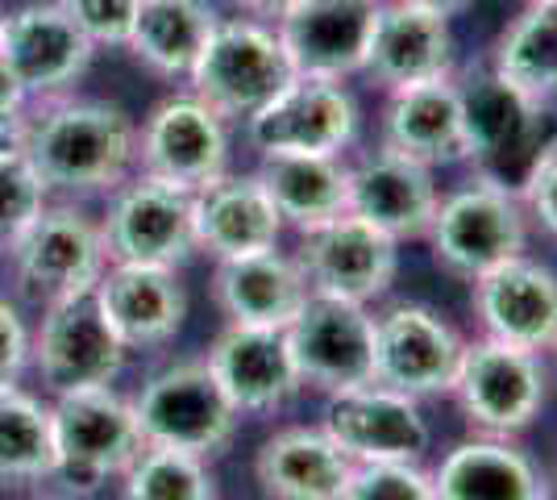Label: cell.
<instances>
[{"instance_id": "cell-45", "label": "cell", "mask_w": 557, "mask_h": 500, "mask_svg": "<svg viewBox=\"0 0 557 500\" xmlns=\"http://www.w3.org/2000/svg\"><path fill=\"white\" fill-rule=\"evenodd\" d=\"M533 4H554V0H533Z\"/></svg>"}, {"instance_id": "cell-29", "label": "cell", "mask_w": 557, "mask_h": 500, "mask_svg": "<svg viewBox=\"0 0 557 500\" xmlns=\"http://www.w3.org/2000/svg\"><path fill=\"white\" fill-rule=\"evenodd\" d=\"M216 22L212 0H141L125 50L163 80H187Z\"/></svg>"}, {"instance_id": "cell-7", "label": "cell", "mask_w": 557, "mask_h": 500, "mask_svg": "<svg viewBox=\"0 0 557 500\" xmlns=\"http://www.w3.org/2000/svg\"><path fill=\"white\" fill-rule=\"evenodd\" d=\"M134 422L146 447H171L187 454L225 451L237 434V408L212 380L209 363H175L141 383V392L129 401Z\"/></svg>"}, {"instance_id": "cell-35", "label": "cell", "mask_w": 557, "mask_h": 500, "mask_svg": "<svg viewBox=\"0 0 557 500\" xmlns=\"http://www.w3.org/2000/svg\"><path fill=\"white\" fill-rule=\"evenodd\" d=\"M47 196H50L47 184L29 167L25 150L0 159V251L47 209Z\"/></svg>"}, {"instance_id": "cell-19", "label": "cell", "mask_w": 557, "mask_h": 500, "mask_svg": "<svg viewBox=\"0 0 557 500\" xmlns=\"http://www.w3.org/2000/svg\"><path fill=\"white\" fill-rule=\"evenodd\" d=\"M437 205H442V188L433 180V167L404 159L383 146L349 163V214L371 221L374 230H383L399 246L424 242Z\"/></svg>"}, {"instance_id": "cell-4", "label": "cell", "mask_w": 557, "mask_h": 500, "mask_svg": "<svg viewBox=\"0 0 557 500\" xmlns=\"http://www.w3.org/2000/svg\"><path fill=\"white\" fill-rule=\"evenodd\" d=\"M54 426V479H63L71 492H96L146 447L134 422V408L113 388H79L63 392L50 405Z\"/></svg>"}, {"instance_id": "cell-1", "label": "cell", "mask_w": 557, "mask_h": 500, "mask_svg": "<svg viewBox=\"0 0 557 500\" xmlns=\"http://www.w3.org/2000/svg\"><path fill=\"white\" fill-rule=\"evenodd\" d=\"M22 150L47 192L113 196L138 167V125L121 105L59 96L29 105Z\"/></svg>"}, {"instance_id": "cell-10", "label": "cell", "mask_w": 557, "mask_h": 500, "mask_svg": "<svg viewBox=\"0 0 557 500\" xmlns=\"http://www.w3.org/2000/svg\"><path fill=\"white\" fill-rule=\"evenodd\" d=\"M466 338L437 309L395 301L374 313V383L412 401L449 397Z\"/></svg>"}, {"instance_id": "cell-21", "label": "cell", "mask_w": 557, "mask_h": 500, "mask_svg": "<svg viewBox=\"0 0 557 500\" xmlns=\"http://www.w3.org/2000/svg\"><path fill=\"white\" fill-rule=\"evenodd\" d=\"M454 68H458V42L445 17H433L404 0L379 4V22L367 50V68H362L371 84H379L383 93H399V88L445 80L454 75Z\"/></svg>"}, {"instance_id": "cell-44", "label": "cell", "mask_w": 557, "mask_h": 500, "mask_svg": "<svg viewBox=\"0 0 557 500\" xmlns=\"http://www.w3.org/2000/svg\"><path fill=\"white\" fill-rule=\"evenodd\" d=\"M4 17H9V13H4V9H0V38H4Z\"/></svg>"}, {"instance_id": "cell-18", "label": "cell", "mask_w": 557, "mask_h": 500, "mask_svg": "<svg viewBox=\"0 0 557 500\" xmlns=\"http://www.w3.org/2000/svg\"><path fill=\"white\" fill-rule=\"evenodd\" d=\"M470 305L487 338L508 346L554 355L557 351V271L516 255L470 284Z\"/></svg>"}, {"instance_id": "cell-20", "label": "cell", "mask_w": 557, "mask_h": 500, "mask_svg": "<svg viewBox=\"0 0 557 500\" xmlns=\"http://www.w3.org/2000/svg\"><path fill=\"white\" fill-rule=\"evenodd\" d=\"M209 371L230 397L237 417L278 413L300 392V371L287 351L283 330H255V326H225L209 346Z\"/></svg>"}, {"instance_id": "cell-3", "label": "cell", "mask_w": 557, "mask_h": 500, "mask_svg": "<svg viewBox=\"0 0 557 500\" xmlns=\"http://www.w3.org/2000/svg\"><path fill=\"white\" fill-rule=\"evenodd\" d=\"M449 397L458 401L466 426L474 434L516 438L533 426L549 401L545 355L520 351L483 333L462 346V363Z\"/></svg>"}, {"instance_id": "cell-5", "label": "cell", "mask_w": 557, "mask_h": 500, "mask_svg": "<svg viewBox=\"0 0 557 500\" xmlns=\"http://www.w3.org/2000/svg\"><path fill=\"white\" fill-rule=\"evenodd\" d=\"M287 50L275 25L255 17H221L196 68L187 75L191 93L212 105L225 121H246L292 80Z\"/></svg>"}, {"instance_id": "cell-25", "label": "cell", "mask_w": 557, "mask_h": 500, "mask_svg": "<svg viewBox=\"0 0 557 500\" xmlns=\"http://www.w3.org/2000/svg\"><path fill=\"white\" fill-rule=\"evenodd\" d=\"M437 500H545L549 479L516 438L474 434L442 454L433 467Z\"/></svg>"}, {"instance_id": "cell-12", "label": "cell", "mask_w": 557, "mask_h": 500, "mask_svg": "<svg viewBox=\"0 0 557 500\" xmlns=\"http://www.w3.org/2000/svg\"><path fill=\"white\" fill-rule=\"evenodd\" d=\"M34 367L54 397L79 388H109L125 367V342L116 338L96 292H79L42 309V326L29 338Z\"/></svg>"}, {"instance_id": "cell-40", "label": "cell", "mask_w": 557, "mask_h": 500, "mask_svg": "<svg viewBox=\"0 0 557 500\" xmlns=\"http://www.w3.org/2000/svg\"><path fill=\"white\" fill-rule=\"evenodd\" d=\"M17 109H29V96H25L17 72L9 68V59L0 54V113H17Z\"/></svg>"}, {"instance_id": "cell-36", "label": "cell", "mask_w": 557, "mask_h": 500, "mask_svg": "<svg viewBox=\"0 0 557 500\" xmlns=\"http://www.w3.org/2000/svg\"><path fill=\"white\" fill-rule=\"evenodd\" d=\"M337 500H437L424 463H358Z\"/></svg>"}, {"instance_id": "cell-43", "label": "cell", "mask_w": 557, "mask_h": 500, "mask_svg": "<svg viewBox=\"0 0 557 500\" xmlns=\"http://www.w3.org/2000/svg\"><path fill=\"white\" fill-rule=\"evenodd\" d=\"M404 4H412V9H424V13H433V17H445V22H454L458 13H466L474 0H404Z\"/></svg>"}, {"instance_id": "cell-46", "label": "cell", "mask_w": 557, "mask_h": 500, "mask_svg": "<svg viewBox=\"0 0 557 500\" xmlns=\"http://www.w3.org/2000/svg\"><path fill=\"white\" fill-rule=\"evenodd\" d=\"M545 500H557V492H549V497H545Z\"/></svg>"}, {"instance_id": "cell-2", "label": "cell", "mask_w": 557, "mask_h": 500, "mask_svg": "<svg viewBox=\"0 0 557 500\" xmlns=\"http://www.w3.org/2000/svg\"><path fill=\"white\" fill-rule=\"evenodd\" d=\"M4 251L17 292L38 309L92 292L109 267L100 221L79 214L75 205H47Z\"/></svg>"}, {"instance_id": "cell-14", "label": "cell", "mask_w": 557, "mask_h": 500, "mask_svg": "<svg viewBox=\"0 0 557 500\" xmlns=\"http://www.w3.org/2000/svg\"><path fill=\"white\" fill-rule=\"evenodd\" d=\"M304 280L317 296H337V301H358L374 305L383 301L399 271V242L374 230L371 221L354 214H342L300 234L296 251Z\"/></svg>"}, {"instance_id": "cell-15", "label": "cell", "mask_w": 557, "mask_h": 500, "mask_svg": "<svg viewBox=\"0 0 557 500\" xmlns=\"http://www.w3.org/2000/svg\"><path fill=\"white\" fill-rule=\"evenodd\" d=\"M109 263H146V267H184L196 255L191 192L159 184L150 175L125 180L100 221Z\"/></svg>"}, {"instance_id": "cell-23", "label": "cell", "mask_w": 557, "mask_h": 500, "mask_svg": "<svg viewBox=\"0 0 557 500\" xmlns=\"http://www.w3.org/2000/svg\"><path fill=\"white\" fill-rule=\"evenodd\" d=\"M100 309L109 317L125 351L163 346L187 317V292L175 267H146V263H109L100 284L92 288Z\"/></svg>"}, {"instance_id": "cell-39", "label": "cell", "mask_w": 557, "mask_h": 500, "mask_svg": "<svg viewBox=\"0 0 557 500\" xmlns=\"http://www.w3.org/2000/svg\"><path fill=\"white\" fill-rule=\"evenodd\" d=\"M524 214L533 217L549 239H557V163H549L536 175V184L524 196Z\"/></svg>"}, {"instance_id": "cell-31", "label": "cell", "mask_w": 557, "mask_h": 500, "mask_svg": "<svg viewBox=\"0 0 557 500\" xmlns=\"http://www.w3.org/2000/svg\"><path fill=\"white\" fill-rule=\"evenodd\" d=\"M458 80V75H454ZM533 96L520 93L511 80L495 72L491 63H479L458 80V109H462V159L474 163L487 150L511 138L520 121L533 113Z\"/></svg>"}, {"instance_id": "cell-16", "label": "cell", "mask_w": 557, "mask_h": 500, "mask_svg": "<svg viewBox=\"0 0 557 500\" xmlns=\"http://www.w3.org/2000/svg\"><path fill=\"white\" fill-rule=\"evenodd\" d=\"M0 54L17 72L29 105H42L71 96V88L92 68L96 47L63 13L59 0H29L4 17Z\"/></svg>"}, {"instance_id": "cell-11", "label": "cell", "mask_w": 557, "mask_h": 500, "mask_svg": "<svg viewBox=\"0 0 557 500\" xmlns=\"http://www.w3.org/2000/svg\"><path fill=\"white\" fill-rule=\"evenodd\" d=\"M287 351L296 358L304 388L317 392H349L374 383V313L358 301L308 296L296 321L287 326Z\"/></svg>"}, {"instance_id": "cell-17", "label": "cell", "mask_w": 557, "mask_h": 500, "mask_svg": "<svg viewBox=\"0 0 557 500\" xmlns=\"http://www.w3.org/2000/svg\"><path fill=\"white\" fill-rule=\"evenodd\" d=\"M379 4L383 0H296L275 22L292 72L337 84L362 75Z\"/></svg>"}, {"instance_id": "cell-37", "label": "cell", "mask_w": 557, "mask_h": 500, "mask_svg": "<svg viewBox=\"0 0 557 500\" xmlns=\"http://www.w3.org/2000/svg\"><path fill=\"white\" fill-rule=\"evenodd\" d=\"M92 47H129L141 0H59Z\"/></svg>"}, {"instance_id": "cell-32", "label": "cell", "mask_w": 557, "mask_h": 500, "mask_svg": "<svg viewBox=\"0 0 557 500\" xmlns=\"http://www.w3.org/2000/svg\"><path fill=\"white\" fill-rule=\"evenodd\" d=\"M549 163H557V100H536L533 113L520 121V130L495 150H487L483 159H474L470 171L479 184L524 205L536 175Z\"/></svg>"}, {"instance_id": "cell-28", "label": "cell", "mask_w": 557, "mask_h": 500, "mask_svg": "<svg viewBox=\"0 0 557 500\" xmlns=\"http://www.w3.org/2000/svg\"><path fill=\"white\" fill-rule=\"evenodd\" d=\"M283 225L317 230L349 214V163L342 155H267L258 167Z\"/></svg>"}, {"instance_id": "cell-9", "label": "cell", "mask_w": 557, "mask_h": 500, "mask_svg": "<svg viewBox=\"0 0 557 500\" xmlns=\"http://www.w3.org/2000/svg\"><path fill=\"white\" fill-rule=\"evenodd\" d=\"M258 155H346L358 143V100L337 80L292 75L258 113L242 121Z\"/></svg>"}, {"instance_id": "cell-41", "label": "cell", "mask_w": 557, "mask_h": 500, "mask_svg": "<svg viewBox=\"0 0 557 500\" xmlns=\"http://www.w3.org/2000/svg\"><path fill=\"white\" fill-rule=\"evenodd\" d=\"M25 125H29V109L0 113V159H4V155H17L25 146Z\"/></svg>"}, {"instance_id": "cell-38", "label": "cell", "mask_w": 557, "mask_h": 500, "mask_svg": "<svg viewBox=\"0 0 557 500\" xmlns=\"http://www.w3.org/2000/svg\"><path fill=\"white\" fill-rule=\"evenodd\" d=\"M29 358V333H25L22 313L9 301H0V397L13 392Z\"/></svg>"}, {"instance_id": "cell-30", "label": "cell", "mask_w": 557, "mask_h": 500, "mask_svg": "<svg viewBox=\"0 0 557 500\" xmlns=\"http://www.w3.org/2000/svg\"><path fill=\"white\" fill-rule=\"evenodd\" d=\"M487 63L533 100H557V0H524V9L499 29Z\"/></svg>"}, {"instance_id": "cell-22", "label": "cell", "mask_w": 557, "mask_h": 500, "mask_svg": "<svg viewBox=\"0 0 557 500\" xmlns=\"http://www.w3.org/2000/svg\"><path fill=\"white\" fill-rule=\"evenodd\" d=\"M191 221H196V251L212 255L216 263L275 251L287 230L258 171L250 175L225 171L209 188L196 192Z\"/></svg>"}, {"instance_id": "cell-42", "label": "cell", "mask_w": 557, "mask_h": 500, "mask_svg": "<svg viewBox=\"0 0 557 500\" xmlns=\"http://www.w3.org/2000/svg\"><path fill=\"white\" fill-rule=\"evenodd\" d=\"M237 4V13L242 17H255V22H267V25H275L296 0H233Z\"/></svg>"}, {"instance_id": "cell-24", "label": "cell", "mask_w": 557, "mask_h": 500, "mask_svg": "<svg viewBox=\"0 0 557 500\" xmlns=\"http://www.w3.org/2000/svg\"><path fill=\"white\" fill-rule=\"evenodd\" d=\"M312 288L304 280L296 255H246L225 259L212 271V301L230 317V326H255V330H287L304 309Z\"/></svg>"}, {"instance_id": "cell-27", "label": "cell", "mask_w": 557, "mask_h": 500, "mask_svg": "<svg viewBox=\"0 0 557 500\" xmlns=\"http://www.w3.org/2000/svg\"><path fill=\"white\" fill-rule=\"evenodd\" d=\"M349 476L354 463L321 426L278 429L255 459V479L267 500H337Z\"/></svg>"}, {"instance_id": "cell-33", "label": "cell", "mask_w": 557, "mask_h": 500, "mask_svg": "<svg viewBox=\"0 0 557 500\" xmlns=\"http://www.w3.org/2000/svg\"><path fill=\"white\" fill-rule=\"evenodd\" d=\"M50 476H54L50 408L13 388L0 397V488L38 484Z\"/></svg>"}, {"instance_id": "cell-8", "label": "cell", "mask_w": 557, "mask_h": 500, "mask_svg": "<svg viewBox=\"0 0 557 500\" xmlns=\"http://www.w3.org/2000/svg\"><path fill=\"white\" fill-rule=\"evenodd\" d=\"M134 171L196 196L230 171V121L196 93L166 96L141 121Z\"/></svg>"}, {"instance_id": "cell-6", "label": "cell", "mask_w": 557, "mask_h": 500, "mask_svg": "<svg viewBox=\"0 0 557 500\" xmlns=\"http://www.w3.org/2000/svg\"><path fill=\"white\" fill-rule=\"evenodd\" d=\"M424 242L433 246V263L445 276L474 284V280L491 276L495 267L524 255L529 217H524L520 200L470 180L442 196Z\"/></svg>"}, {"instance_id": "cell-13", "label": "cell", "mask_w": 557, "mask_h": 500, "mask_svg": "<svg viewBox=\"0 0 557 500\" xmlns=\"http://www.w3.org/2000/svg\"><path fill=\"white\" fill-rule=\"evenodd\" d=\"M321 429L354 467L358 463H424V454L433 447V429H429V417L420 413V401L383 383L333 392L321 413Z\"/></svg>"}, {"instance_id": "cell-26", "label": "cell", "mask_w": 557, "mask_h": 500, "mask_svg": "<svg viewBox=\"0 0 557 500\" xmlns=\"http://www.w3.org/2000/svg\"><path fill=\"white\" fill-rule=\"evenodd\" d=\"M379 146L424 167L458 163L462 150V109H458V80L445 75L433 84L387 93Z\"/></svg>"}, {"instance_id": "cell-34", "label": "cell", "mask_w": 557, "mask_h": 500, "mask_svg": "<svg viewBox=\"0 0 557 500\" xmlns=\"http://www.w3.org/2000/svg\"><path fill=\"white\" fill-rule=\"evenodd\" d=\"M121 479L125 500H216V484L205 459L171 447H141Z\"/></svg>"}]
</instances>
